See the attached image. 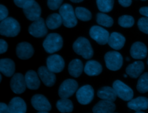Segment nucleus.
I'll list each match as a JSON object with an SVG mask.
<instances>
[{
    "label": "nucleus",
    "mask_w": 148,
    "mask_h": 113,
    "mask_svg": "<svg viewBox=\"0 0 148 113\" xmlns=\"http://www.w3.org/2000/svg\"><path fill=\"white\" fill-rule=\"evenodd\" d=\"M20 31L19 23L14 18L9 17L1 21L0 34L7 37H14Z\"/></svg>",
    "instance_id": "obj_1"
},
{
    "label": "nucleus",
    "mask_w": 148,
    "mask_h": 113,
    "mask_svg": "<svg viewBox=\"0 0 148 113\" xmlns=\"http://www.w3.org/2000/svg\"><path fill=\"white\" fill-rule=\"evenodd\" d=\"M59 14L61 16L62 24L67 28H72L77 23V17L73 7L68 3H64L59 9Z\"/></svg>",
    "instance_id": "obj_2"
},
{
    "label": "nucleus",
    "mask_w": 148,
    "mask_h": 113,
    "mask_svg": "<svg viewBox=\"0 0 148 113\" xmlns=\"http://www.w3.org/2000/svg\"><path fill=\"white\" fill-rule=\"evenodd\" d=\"M74 52L85 59H91L94 54L93 49L89 41L84 37H79L73 44Z\"/></svg>",
    "instance_id": "obj_3"
},
{
    "label": "nucleus",
    "mask_w": 148,
    "mask_h": 113,
    "mask_svg": "<svg viewBox=\"0 0 148 113\" xmlns=\"http://www.w3.org/2000/svg\"><path fill=\"white\" fill-rule=\"evenodd\" d=\"M63 39L57 33L48 34L43 42V46L45 51L49 53H53L59 51L62 47Z\"/></svg>",
    "instance_id": "obj_4"
},
{
    "label": "nucleus",
    "mask_w": 148,
    "mask_h": 113,
    "mask_svg": "<svg viewBox=\"0 0 148 113\" xmlns=\"http://www.w3.org/2000/svg\"><path fill=\"white\" fill-rule=\"evenodd\" d=\"M106 67L111 71H117L121 67L123 59L121 54L116 51H109L104 56Z\"/></svg>",
    "instance_id": "obj_5"
},
{
    "label": "nucleus",
    "mask_w": 148,
    "mask_h": 113,
    "mask_svg": "<svg viewBox=\"0 0 148 113\" xmlns=\"http://www.w3.org/2000/svg\"><path fill=\"white\" fill-rule=\"evenodd\" d=\"M78 88L77 82L72 79H67L59 87L58 95L61 99H68L72 96Z\"/></svg>",
    "instance_id": "obj_6"
},
{
    "label": "nucleus",
    "mask_w": 148,
    "mask_h": 113,
    "mask_svg": "<svg viewBox=\"0 0 148 113\" xmlns=\"http://www.w3.org/2000/svg\"><path fill=\"white\" fill-rule=\"evenodd\" d=\"M113 88L117 96L124 101H130L134 96L132 89L120 80H116L113 83Z\"/></svg>",
    "instance_id": "obj_7"
},
{
    "label": "nucleus",
    "mask_w": 148,
    "mask_h": 113,
    "mask_svg": "<svg viewBox=\"0 0 148 113\" xmlns=\"http://www.w3.org/2000/svg\"><path fill=\"white\" fill-rule=\"evenodd\" d=\"M90 36L98 44L103 45L108 42L110 34L109 32L98 25H94L91 27L89 31Z\"/></svg>",
    "instance_id": "obj_8"
},
{
    "label": "nucleus",
    "mask_w": 148,
    "mask_h": 113,
    "mask_svg": "<svg viewBox=\"0 0 148 113\" xmlns=\"http://www.w3.org/2000/svg\"><path fill=\"white\" fill-rule=\"evenodd\" d=\"M28 32L30 35L36 38H42L46 36L47 33L46 21L43 18H39L29 26Z\"/></svg>",
    "instance_id": "obj_9"
},
{
    "label": "nucleus",
    "mask_w": 148,
    "mask_h": 113,
    "mask_svg": "<svg viewBox=\"0 0 148 113\" xmlns=\"http://www.w3.org/2000/svg\"><path fill=\"white\" fill-rule=\"evenodd\" d=\"M94 91L90 85H86L80 88L76 92V96L78 102L83 105H86L91 102L94 98Z\"/></svg>",
    "instance_id": "obj_10"
},
{
    "label": "nucleus",
    "mask_w": 148,
    "mask_h": 113,
    "mask_svg": "<svg viewBox=\"0 0 148 113\" xmlns=\"http://www.w3.org/2000/svg\"><path fill=\"white\" fill-rule=\"evenodd\" d=\"M47 68L54 73L61 72L65 67V61L63 58L58 54H53L49 56L46 60Z\"/></svg>",
    "instance_id": "obj_11"
},
{
    "label": "nucleus",
    "mask_w": 148,
    "mask_h": 113,
    "mask_svg": "<svg viewBox=\"0 0 148 113\" xmlns=\"http://www.w3.org/2000/svg\"><path fill=\"white\" fill-rule=\"evenodd\" d=\"M25 17L29 20L34 21L40 17L41 8L38 3L34 1L23 8Z\"/></svg>",
    "instance_id": "obj_12"
},
{
    "label": "nucleus",
    "mask_w": 148,
    "mask_h": 113,
    "mask_svg": "<svg viewBox=\"0 0 148 113\" xmlns=\"http://www.w3.org/2000/svg\"><path fill=\"white\" fill-rule=\"evenodd\" d=\"M10 85L12 90L14 93H23L27 88L24 76L21 73L14 74L11 78Z\"/></svg>",
    "instance_id": "obj_13"
},
{
    "label": "nucleus",
    "mask_w": 148,
    "mask_h": 113,
    "mask_svg": "<svg viewBox=\"0 0 148 113\" xmlns=\"http://www.w3.org/2000/svg\"><path fill=\"white\" fill-rule=\"evenodd\" d=\"M31 104L39 111H49L51 106L47 98L42 94H35L31 98Z\"/></svg>",
    "instance_id": "obj_14"
},
{
    "label": "nucleus",
    "mask_w": 148,
    "mask_h": 113,
    "mask_svg": "<svg viewBox=\"0 0 148 113\" xmlns=\"http://www.w3.org/2000/svg\"><path fill=\"white\" fill-rule=\"evenodd\" d=\"M38 74L46 86L51 87L54 85L56 81L55 73L50 71L47 67H40L38 70Z\"/></svg>",
    "instance_id": "obj_15"
},
{
    "label": "nucleus",
    "mask_w": 148,
    "mask_h": 113,
    "mask_svg": "<svg viewBox=\"0 0 148 113\" xmlns=\"http://www.w3.org/2000/svg\"><path fill=\"white\" fill-rule=\"evenodd\" d=\"M16 52V54L19 59L27 60L33 56L34 49L29 43L23 42L17 44Z\"/></svg>",
    "instance_id": "obj_16"
},
{
    "label": "nucleus",
    "mask_w": 148,
    "mask_h": 113,
    "mask_svg": "<svg viewBox=\"0 0 148 113\" xmlns=\"http://www.w3.org/2000/svg\"><path fill=\"white\" fill-rule=\"evenodd\" d=\"M147 49L146 45L140 42L134 43L130 49V54L132 58L135 59H143L147 56Z\"/></svg>",
    "instance_id": "obj_17"
},
{
    "label": "nucleus",
    "mask_w": 148,
    "mask_h": 113,
    "mask_svg": "<svg viewBox=\"0 0 148 113\" xmlns=\"http://www.w3.org/2000/svg\"><path fill=\"white\" fill-rule=\"evenodd\" d=\"M116 110V105L112 101L102 100L98 102L92 108L94 113H110Z\"/></svg>",
    "instance_id": "obj_18"
},
{
    "label": "nucleus",
    "mask_w": 148,
    "mask_h": 113,
    "mask_svg": "<svg viewBox=\"0 0 148 113\" xmlns=\"http://www.w3.org/2000/svg\"><path fill=\"white\" fill-rule=\"evenodd\" d=\"M9 113H25L27 105L25 101L20 97H13L8 104Z\"/></svg>",
    "instance_id": "obj_19"
},
{
    "label": "nucleus",
    "mask_w": 148,
    "mask_h": 113,
    "mask_svg": "<svg viewBox=\"0 0 148 113\" xmlns=\"http://www.w3.org/2000/svg\"><path fill=\"white\" fill-rule=\"evenodd\" d=\"M27 88L31 90L38 89L40 85L38 74L34 70L28 71L24 75Z\"/></svg>",
    "instance_id": "obj_20"
},
{
    "label": "nucleus",
    "mask_w": 148,
    "mask_h": 113,
    "mask_svg": "<svg viewBox=\"0 0 148 113\" xmlns=\"http://www.w3.org/2000/svg\"><path fill=\"white\" fill-rule=\"evenodd\" d=\"M125 42V37L120 33L113 32L109 36L108 45L115 50L121 49L124 45Z\"/></svg>",
    "instance_id": "obj_21"
},
{
    "label": "nucleus",
    "mask_w": 148,
    "mask_h": 113,
    "mask_svg": "<svg viewBox=\"0 0 148 113\" xmlns=\"http://www.w3.org/2000/svg\"><path fill=\"white\" fill-rule=\"evenodd\" d=\"M129 108L136 111L145 110L148 108V99L145 97H138L131 99L127 104Z\"/></svg>",
    "instance_id": "obj_22"
},
{
    "label": "nucleus",
    "mask_w": 148,
    "mask_h": 113,
    "mask_svg": "<svg viewBox=\"0 0 148 113\" xmlns=\"http://www.w3.org/2000/svg\"><path fill=\"white\" fill-rule=\"evenodd\" d=\"M0 71L7 77L12 76L15 71V64L10 59H2L0 60Z\"/></svg>",
    "instance_id": "obj_23"
},
{
    "label": "nucleus",
    "mask_w": 148,
    "mask_h": 113,
    "mask_svg": "<svg viewBox=\"0 0 148 113\" xmlns=\"http://www.w3.org/2000/svg\"><path fill=\"white\" fill-rule=\"evenodd\" d=\"M144 70V64L141 61H134L128 65L126 68L125 72L132 78H138Z\"/></svg>",
    "instance_id": "obj_24"
},
{
    "label": "nucleus",
    "mask_w": 148,
    "mask_h": 113,
    "mask_svg": "<svg viewBox=\"0 0 148 113\" xmlns=\"http://www.w3.org/2000/svg\"><path fill=\"white\" fill-rule=\"evenodd\" d=\"M102 71L101 64L95 60H89L84 67V72L88 76H97L99 75Z\"/></svg>",
    "instance_id": "obj_25"
},
{
    "label": "nucleus",
    "mask_w": 148,
    "mask_h": 113,
    "mask_svg": "<svg viewBox=\"0 0 148 113\" xmlns=\"http://www.w3.org/2000/svg\"><path fill=\"white\" fill-rule=\"evenodd\" d=\"M97 96L102 100H105L114 102L117 97L116 93L113 88L103 86L97 92Z\"/></svg>",
    "instance_id": "obj_26"
},
{
    "label": "nucleus",
    "mask_w": 148,
    "mask_h": 113,
    "mask_svg": "<svg viewBox=\"0 0 148 113\" xmlns=\"http://www.w3.org/2000/svg\"><path fill=\"white\" fill-rule=\"evenodd\" d=\"M83 71V64L82 61L78 59L72 60L68 65V72L69 74L75 78L79 77Z\"/></svg>",
    "instance_id": "obj_27"
},
{
    "label": "nucleus",
    "mask_w": 148,
    "mask_h": 113,
    "mask_svg": "<svg viewBox=\"0 0 148 113\" xmlns=\"http://www.w3.org/2000/svg\"><path fill=\"white\" fill-rule=\"evenodd\" d=\"M62 24L61 16L58 13L50 14L46 19V24L49 29L54 30L59 28Z\"/></svg>",
    "instance_id": "obj_28"
},
{
    "label": "nucleus",
    "mask_w": 148,
    "mask_h": 113,
    "mask_svg": "<svg viewBox=\"0 0 148 113\" xmlns=\"http://www.w3.org/2000/svg\"><path fill=\"white\" fill-rule=\"evenodd\" d=\"M56 107L58 111L62 113H70L73 109L72 102L68 99H61L58 100Z\"/></svg>",
    "instance_id": "obj_29"
},
{
    "label": "nucleus",
    "mask_w": 148,
    "mask_h": 113,
    "mask_svg": "<svg viewBox=\"0 0 148 113\" xmlns=\"http://www.w3.org/2000/svg\"><path fill=\"white\" fill-rule=\"evenodd\" d=\"M75 12L77 19L81 21H89L92 17V14L90 11L85 8L77 7L75 10Z\"/></svg>",
    "instance_id": "obj_30"
},
{
    "label": "nucleus",
    "mask_w": 148,
    "mask_h": 113,
    "mask_svg": "<svg viewBox=\"0 0 148 113\" xmlns=\"http://www.w3.org/2000/svg\"><path fill=\"white\" fill-rule=\"evenodd\" d=\"M136 89L140 93H144L148 92V72H145L142 74L139 78Z\"/></svg>",
    "instance_id": "obj_31"
},
{
    "label": "nucleus",
    "mask_w": 148,
    "mask_h": 113,
    "mask_svg": "<svg viewBox=\"0 0 148 113\" xmlns=\"http://www.w3.org/2000/svg\"><path fill=\"white\" fill-rule=\"evenodd\" d=\"M97 22L99 25L106 27H110L113 24V20L109 16L103 13H98L97 14Z\"/></svg>",
    "instance_id": "obj_32"
},
{
    "label": "nucleus",
    "mask_w": 148,
    "mask_h": 113,
    "mask_svg": "<svg viewBox=\"0 0 148 113\" xmlns=\"http://www.w3.org/2000/svg\"><path fill=\"white\" fill-rule=\"evenodd\" d=\"M96 2L99 10L103 13L109 12L113 8L114 0H96Z\"/></svg>",
    "instance_id": "obj_33"
},
{
    "label": "nucleus",
    "mask_w": 148,
    "mask_h": 113,
    "mask_svg": "<svg viewBox=\"0 0 148 113\" xmlns=\"http://www.w3.org/2000/svg\"><path fill=\"white\" fill-rule=\"evenodd\" d=\"M119 24L124 28L131 27L134 24V19L130 15H123L118 19Z\"/></svg>",
    "instance_id": "obj_34"
},
{
    "label": "nucleus",
    "mask_w": 148,
    "mask_h": 113,
    "mask_svg": "<svg viewBox=\"0 0 148 113\" xmlns=\"http://www.w3.org/2000/svg\"><path fill=\"white\" fill-rule=\"evenodd\" d=\"M139 29L143 32L148 34V18L141 17L138 21Z\"/></svg>",
    "instance_id": "obj_35"
},
{
    "label": "nucleus",
    "mask_w": 148,
    "mask_h": 113,
    "mask_svg": "<svg viewBox=\"0 0 148 113\" xmlns=\"http://www.w3.org/2000/svg\"><path fill=\"white\" fill-rule=\"evenodd\" d=\"M63 0H47V3L49 8L51 10H57L61 6Z\"/></svg>",
    "instance_id": "obj_36"
},
{
    "label": "nucleus",
    "mask_w": 148,
    "mask_h": 113,
    "mask_svg": "<svg viewBox=\"0 0 148 113\" xmlns=\"http://www.w3.org/2000/svg\"><path fill=\"white\" fill-rule=\"evenodd\" d=\"M8 10L6 7L2 4L0 5V20L1 21L8 17Z\"/></svg>",
    "instance_id": "obj_37"
},
{
    "label": "nucleus",
    "mask_w": 148,
    "mask_h": 113,
    "mask_svg": "<svg viewBox=\"0 0 148 113\" xmlns=\"http://www.w3.org/2000/svg\"><path fill=\"white\" fill-rule=\"evenodd\" d=\"M35 0H13L15 5L21 8H23L25 6Z\"/></svg>",
    "instance_id": "obj_38"
},
{
    "label": "nucleus",
    "mask_w": 148,
    "mask_h": 113,
    "mask_svg": "<svg viewBox=\"0 0 148 113\" xmlns=\"http://www.w3.org/2000/svg\"><path fill=\"white\" fill-rule=\"evenodd\" d=\"M8 43L7 42L2 39H0V53L2 54L5 52H6L8 50Z\"/></svg>",
    "instance_id": "obj_39"
},
{
    "label": "nucleus",
    "mask_w": 148,
    "mask_h": 113,
    "mask_svg": "<svg viewBox=\"0 0 148 113\" xmlns=\"http://www.w3.org/2000/svg\"><path fill=\"white\" fill-rule=\"evenodd\" d=\"M0 113H9V107L3 103H0Z\"/></svg>",
    "instance_id": "obj_40"
},
{
    "label": "nucleus",
    "mask_w": 148,
    "mask_h": 113,
    "mask_svg": "<svg viewBox=\"0 0 148 113\" xmlns=\"http://www.w3.org/2000/svg\"><path fill=\"white\" fill-rule=\"evenodd\" d=\"M119 3L123 7H128L132 3V0H118Z\"/></svg>",
    "instance_id": "obj_41"
},
{
    "label": "nucleus",
    "mask_w": 148,
    "mask_h": 113,
    "mask_svg": "<svg viewBox=\"0 0 148 113\" xmlns=\"http://www.w3.org/2000/svg\"><path fill=\"white\" fill-rule=\"evenodd\" d=\"M139 13L148 18V6L142 7L139 9Z\"/></svg>",
    "instance_id": "obj_42"
},
{
    "label": "nucleus",
    "mask_w": 148,
    "mask_h": 113,
    "mask_svg": "<svg viewBox=\"0 0 148 113\" xmlns=\"http://www.w3.org/2000/svg\"><path fill=\"white\" fill-rule=\"evenodd\" d=\"M71 2H74V3H79L81 2L82 1H83L84 0H70Z\"/></svg>",
    "instance_id": "obj_43"
},
{
    "label": "nucleus",
    "mask_w": 148,
    "mask_h": 113,
    "mask_svg": "<svg viewBox=\"0 0 148 113\" xmlns=\"http://www.w3.org/2000/svg\"><path fill=\"white\" fill-rule=\"evenodd\" d=\"M37 113H49L47 111H39Z\"/></svg>",
    "instance_id": "obj_44"
},
{
    "label": "nucleus",
    "mask_w": 148,
    "mask_h": 113,
    "mask_svg": "<svg viewBox=\"0 0 148 113\" xmlns=\"http://www.w3.org/2000/svg\"><path fill=\"white\" fill-rule=\"evenodd\" d=\"M135 113H145V112H142V111H136Z\"/></svg>",
    "instance_id": "obj_45"
},
{
    "label": "nucleus",
    "mask_w": 148,
    "mask_h": 113,
    "mask_svg": "<svg viewBox=\"0 0 148 113\" xmlns=\"http://www.w3.org/2000/svg\"><path fill=\"white\" fill-rule=\"evenodd\" d=\"M2 81V75H0V82Z\"/></svg>",
    "instance_id": "obj_46"
},
{
    "label": "nucleus",
    "mask_w": 148,
    "mask_h": 113,
    "mask_svg": "<svg viewBox=\"0 0 148 113\" xmlns=\"http://www.w3.org/2000/svg\"><path fill=\"white\" fill-rule=\"evenodd\" d=\"M126 60H130V59H129L128 57H127V58H126Z\"/></svg>",
    "instance_id": "obj_47"
},
{
    "label": "nucleus",
    "mask_w": 148,
    "mask_h": 113,
    "mask_svg": "<svg viewBox=\"0 0 148 113\" xmlns=\"http://www.w3.org/2000/svg\"><path fill=\"white\" fill-rule=\"evenodd\" d=\"M124 77H127V75H126V74H124Z\"/></svg>",
    "instance_id": "obj_48"
},
{
    "label": "nucleus",
    "mask_w": 148,
    "mask_h": 113,
    "mask_svg": "<svg viewBox=\"0 0 148 113\" xmlns=\"http://www.w3.org/2000/svg\"><path fill=\"white\" fill-rule=\"evenodd\" d=\"M141 1H146V0H141Z\"/></svg>",
    "instance_id": "obj_49"
},
{
    "label": "nucleus",
    "mask_w": 148,
    "mask_h": 113,
    "mask_svg": "<svg viewBox=\"0 0 148 113\" xmlns=\"http://www.w3.org/2000/svg\"><path fill=\"white\" fill-rule=\"evenodd\" d=\"M110 113H116V112H110Z\"/></svg>",
    "instance_id": "obj_50"
},
{
    "label": "nucleus",
    "mask_w": 148,
    "mask_h": 113,
    "mask_svg": "<svg viewBox=\"0 0 148 113\" xmlns=\"http://www.w3.org/2000/svg\"><path fill=\"white\" fill-rule=\"evenodd\" d=\"M147 64H148V60H147Z\"/></svg>",
    "instance_id": "obj_51"
}]
</instances>
